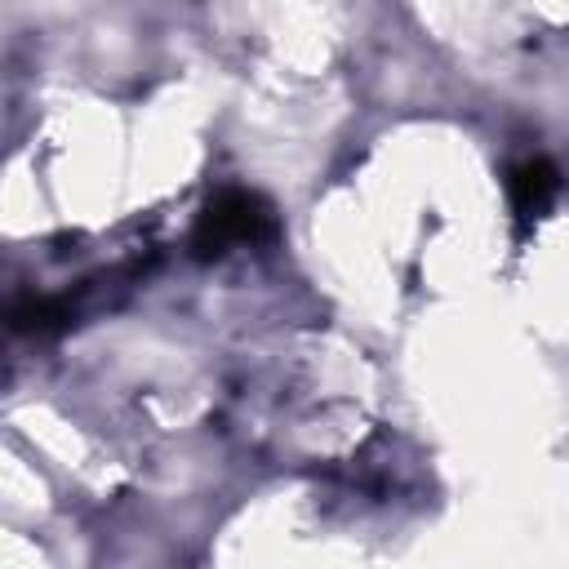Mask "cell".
I'll return each mask as SVG.
<instances>
[{
    "mask_svg": "<svg viewBox=\"0 0 569 569\" xmlns=\"http://www.w3.org/2000/svg\"><path fill=\"white\" fill-rule=\"evenodd\" d=\"M267 231H271L267 204H262L258 196H249V191H227V196H218V200L204 209L200 231H196V249L209 258V253H222V249L236 244V240H258V236H267Z\"/></svg>",
    "mask_w": 569,
    "mask_h": 569,
    "instance_id": "6da1fadb",
    "label": "cell"
},
{
    "mask_svg": "<svg viewBox=\"0 0 569 569\" xmlns=\"http://www.w3.org/2000/svg\"><path fill=\"white\" fill-rule=\"evenodd\" d=\"M556 196V169L547 160H525L511 169V204H516V218L529 222L538 218Z\"/></svg>",
    "mask_w": 569,
    "mask_h": 569,
    "instance_id": "7a4b0ae2",
    "label": "cell"
}]
</instances>
